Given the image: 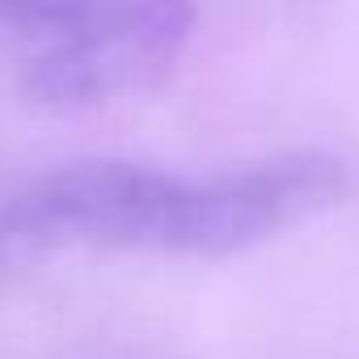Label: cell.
Masks as SVG:
<instances>
[{
    "instance_id": "6da1fadb",
    "label": "cell",
    "mask_w": 359,
    "mask_h": 359,
    "mask_svg": "<svg viewBox=\"0 0 359 359\" xmlns=\"http://www.w3.org/2000/svg\"><path fill=\"white\" fill-rule=\"evenodd\" d=\"M342 191V165L317 152L208 177L131 161H81L30 182L5 208L0 229L34 250L229 258L334 208Z\"/></svg>"
},
{
    "instance_id": "7a4b0ae2",
    "label": "cell",
    "mask_w": 359,
    "mask_h": 359,
    "mask_svg": "<svg viewBox=\"0 0 359 359\" xmlns=\"http://www.w3.org/2000/svg\"><path fill=\"white\" fill-rule=\"evenodd\" d=\"M191 30L195 0H93L43 30V47L22 68L26 93L64 110L140 97L173 72Z\"/></svg>"
},
{
    "instance_id": "3957f363",
    "label": "cell",
    "mask_w": 359,
    "mask_h": 359,
    "mask_svg": "<svg viewBox=\"0 0 359 359\" xmlns=\"http://www.w3.org/2000/svg\"><path fill=\"white\" fill-rule=\"evenodd\" d=\"M89 5H93V0H0V22L51 30V26L76 18V13L89 9Z\"/></svg>"
}]
</instances>
